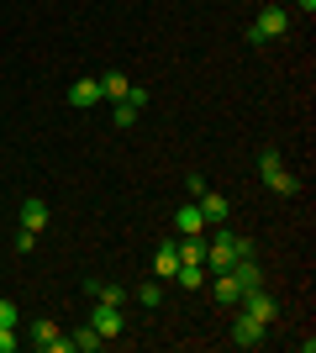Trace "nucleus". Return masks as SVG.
<instances>
[{
	"instance_id": "nucleus-2",
	"label": "nucleus",
	"mask_w": 316,
	"mask_h": 353,
	"mask_svg": "<svg viewBox=\"0 0 316 353\" xmlns=\"http://www.w3.org/2000/svg\"><path fill=\"white\" fill-rule=\"evenodd\" d=\"M258 174H264V185H269L274 195H295V190H301V179L290 174V169H280V153H274V148L258 153Z\"/></svg>"
},
{
	"instance_id": "nucleus-15",
	"label": "nucleus",
	"mask_w": 316,
	"mask_h": 353,
	"mask_svg": "<svg viewBox=\"0 0 316 353\" xmlns=\"http://www.w3.org/2000/svg\"><path fill=\"white\" fill-rule=\"evenodd\" d=\"M153 269H158L164 280H174V269H180V248H174V243H164V248H158V259H153Z\"/></svg>"
},
{
	"instance_id": "nucleus-23",
	"label": "nucleus",
	"mask_w": 316,
	"mask_h": 353,
	"mask_svg": "<svg viewBox=\"0 0 316 353\" xmlns=\"http://www.w3.org/2000/svg\"><path fill=\"white\" fill-rule=\"evenodd\" d=\"M0 353H16V327H0Z\"/></svg>"
},
{
	"instance_id": "nucleus-21",
	"label": "nucleus",
	"mask_w": 316,
	"mask_h": 353,
	"mask_svg": "<svg viewBox=\"0 0 316 353\" xmlns=\"http://www.w3.org/2000/svg\"><path fill=\"white\" fill-rule=\"evenodd\" d=\"M137 301H143V306H158V301H164V290H158V285H137Z\"/></svg>"
},
{
	"instance_id": "nucleus-16",
	"label": "nucleus",
	"mask_w": 316,
	"mask_h": 353,
	"mask_svg": "<svg viewBox=\"0 0 316 353\" xmlns=\"http://www.w3.org/2000/svg\"><path fill=\"white\" fill-rule=\"evenodd\" d=\"M174 248H180V264H206V243H200V237H185Z\"/></svg>"
},
{
	"instance_id": "nucleus-14",
	"label": "nucleus",
	"mask_w": 316,
	"mask_h": 353,
	"mask_svg": "<svg viewBox=\"0 0 316 353\" xmlns=\"http://www.w3.org/2000/svg\"><path fill=\"white\" fill-rule=\"evenodd\" d=\"M174 280H180V290H200V285H206V264H180Z\"/></svg>"
},
{
	"instance_id": "nucleus-12",
	"label": "nucleus",
	"mask_w": 316,
	"mask_h": 353,
	"mask_svg": "<svg viewBox=\"0 0 316 353\" xmlns=\"http://www.w3.org/2000/svg\"><path fill=\"white\" fill-rule=\"evenodd\" d=\"M174 227H180V237H200V227H206L200 206H180V211H174Z\"/></svg>"
},
{
	"instance_id": "nucleus-7",
	"label": "nucleus",
	"mask_w": 316,
	"mask_h": 353,
	"mask_svg": "<svg viewBox=\"0 0 316 353\" xmlns=\"http://www.w3.org/2000/svg\"><path fill=\"white\" fill-rule=\"evenodd\" d=\"M232 343H238V348H258V343H264V322H253V316L242 311L238 322H232Z\"/></svg>"
},
{
	"instance_id": "nucleus-11",
	"label": "nucleus",
	"mask_w": 316,
	"mask_h": 353,
	"mask_svg": "<svg viewBox=\"0 0 316 353\" xmlns=\"http://www.w3.org/2000/svg\"><path fill=\"white\" fill-rule=\"evenodd\" d=\"M211 290H216V301H222V306H238L242 285H238V274H232V269H216V285H211Z\"/></svg>"
},
{
	"instance_id": "nucleus-18",
	"label": "nucleus",
	"mask_w": 316,
	"mask_h": 353,
	"mask_svg": "<svg viewBox=\"0 0 316 353\" xmlns=\"http://www.w3.org/2000/svg\"><path fill=\"white\" fill-rule=\"evenodd\" d=\"M127 90H132V79H127V74H105V79H101V95H111V101H121Z\"/></svg>"
},
{
	"instance_id": "nucleus-4",
	"label": "nucleus",
	"mask_w": 316,
	"mask_h": 353,
	"mask_svg": "<svg viewBox=\"0 0 316 353\" xmlns=\"http://www.w3.org/2000/svg\"><path fill=\"white\" fill-rule=\"evenodd\" d=\"M238 306L248 311L253 322H264V327H269V322H274V311H280V306H274V295H264V285H253V290H242V295H238Z\"/></svg>"
},
{
	"instance_id": "nucleus-10",
	"label": "nucleus",
	"mask_w": 316,
	"mask_h": 353,
	"mask_svg": "<svg viewBox=\"0 0 316 353\" xmlns=\"http://www.w3.org/2000/svg\"><path fill=\"white\" fill-rule=\"evenodd\" d=\"M90 327L101 332V338H116V332H121V306H101V301H95V316H90Z\"/></svg>"
},
{
	"instance_id": "nucleus-22",
	"label": "nucleus",
	"mask_w": 316,
	"mask_h": 353,
	"mask_svg": "<svg viewBox=\"0 0 316 353\" xmlns=\"http://www.w3.org/2000/svg\"><path fill=\"white\" fill-rule=\"evenodd\" d=\"M0 327H16V301H6V295H0Z\"/></svg>"
},
{
	"instance_id": "nucleus-20",
	"label": "nucleus",
	"mask_w": 316,
	"mask_h": 353,
	"mask_svg": "<svg viewBox=\"0 0 316 353\" xmlns=\"http://www.w3.org/2000/svg\"><path fill=\"white\" fill-rule=\"evenodd\" d=\"M137 111H143V105H132L127 95H121V101H116V111H111V121H116V127H132V121H137Z\"/></svg>"
},
{
	"instance_id": "nucleus-8",
	"label": "nucleus",
	"mask_w": 316,
	"mask_h": 353,
	"mask_svg": "<svg viewBox=\"0 0 316 353\" xmlns=\"http://www.w3.org/2000/svg\"><path fill=\"white\" fill-rule=\"evenodd\" d=\"M32 343H37L43 353H69V338H63L53 322H37V327H32Z\"/></svg>"
},
{
	"instance_id": "nucleus-1",
	"label": "nucleus",
	"mask_w": 316,
	"mask_h": 353,
	"mask_svg": "<svg viewBox=\"0 0 316 353\" xmlns=\"http://www.w3.org/2000/svg\"><path fill=\"white\" fill-rule=\"evenodd\" d=\"M238 253H253V243H248V237H238V232H222V227H216V237L206 243V264H211V269H232V259H238Z\"/></svg>"
},
{
	"instance_id": "nucleus-5",
	"label": "nucleus",
	"mask_w": 316,
	"mask_h": 353,
	"mask_svg": "<svg viewBox=\"0 0 316 353\" xmlns=\"http://www.w3.org/2000/svg\"><path fill=\"white\" fill-rule=\"evenodd\" d=\"M196 206H200V216H206V227H222L227 211H232V206H227V195H216V190H200Z\"/></svg>"
},
{
	"instance_id": "nucleus-24",
	"label": "nucleus",
	"mask_w": 316,
	"mask_h": 353,
	"mask_svg": "<svg viewBox=\"0 0 316 353\" xmlns=\"http://www.w3.org/2000/svg\"><path fill=\"white\" fill-rule=\"evenodd\" d=\"M295 6H301V11H306V16H311V11H316V0H295Z\"/></svg>"
},
{
	"instance_id": "nucleus-6",
	"label": "nucleus",
	"mask_w": 316,
	"mask_h": 353,
	"mask_svg": "<svg viewBox=\"0 0 316 353\" xmlns=\"http://www.w3.org/2000/svg\"><path fill=\"white\" fill-rule=\"evenodd\" d=\"M95 101H105L101 79H74V85H69V105H74V111H90Z\"/></svg>"
},
{
	"instance_id": "nucleus-3",
	"label": "nucleus",
	"mask_w": 316,
	"mask_h": 353,
	"mask_svg": "<svg viewBox=\"0 0 316 353\" xmlns=\"http://www.w3.org/2000/svg\"><path fill=\"white\" fill-rule=\"evenodd\" d=\"M285 27H290L285 6H269V11L258 16L253 27H248V43H269V37H285Z\"/></svg>"
},
{
	"instance_id": "nucleus-13",
	"label": "nucleus",
	"mask_w": 316,
	"mask_h": 353,
	"mask_svg": "<svg viewBox=\"0 0 316 353\" xmlns=\"http://www.w3.org/2000/svg\"><path fill=\"white\" fill-rule=\"evenodd\" d=\"M21 227H32V232H43V227H48V201H37V195H32L27 206H21Z\"/></svg>"
},
{
	"instance_id": "nucleus-9",
	"label": "nucleus",
	"mask_w": 316,
	"mask_h": 353,
	"mask_svg": "<svg viewBox=\"0 0 316 353\" xmlns=\"http://www.w3.org/2000/svg\"><path fill=\"white\" fill-rule=\"evenodd\" d=\"M232 274H238V285H242V290L264 285V269H258V259H253V253H238V259H232Z\"/></svg>"
},
{
	"instance_id": "nucleus-17",
	"label": "nucleus",
	"mask_w": 316,
	"mask_h": 353,
	"mask_svg": "<svg viewBox=\"0 0 316 353\" xmlns=\"http://www.w3.org/2000/svg\"><path fill=\"white\" fill-rule=\"evenodd\" d=\"M101 332H95V327H79V332H74V338H69V348H79V353H95V348H101Z\"/></svg>"
},
{
	"instance_id": "nucleus-19",
	"label": "nucleus",
	"mask_w": 316,
	"mask_h": 353,
	"mask_svg": "<svg viewBox=\"0 0 316 353\" xmlns=\"http://www.w3.org/2000/svg\"><path fill=\"white\" fill-rule=\"evenodd\" d=\"M90 295L101 306H127V290H116V285H90Z\"/></svg>"
}]
</instances>
